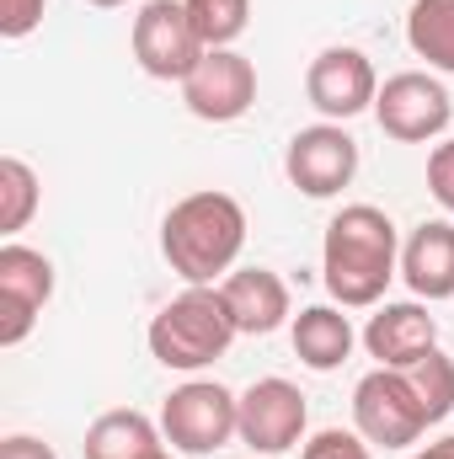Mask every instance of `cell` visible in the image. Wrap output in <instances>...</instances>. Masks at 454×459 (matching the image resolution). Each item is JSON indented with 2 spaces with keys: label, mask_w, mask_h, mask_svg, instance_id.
<instances>
[{
  "label": "cell",
  "mask_w": 454,
  "mask_h": 459,
  "mask_svg": "<svg viewBox=\"0 0 454 459\" xmlns=\"http://www.w3.org/2000/svg\"><path fill=\"white\" fill-rule=\"evenodd\" d=\"M396 273H401V235L390 225V214L374 204H347L321 240L327 294L342 310H369L385 299Z\"/></svg>",
  "instance_id": "cell-1"
},
{
  "label": "cell",
  "mask_w": 454,
  "mask_h": 459,
  "mask_svg": "<svg viewBox=\"0 0 454 459\" xmlns=\"http://www.w3.org/2000/svg\"><path fill=\"white\" fill-rule=\"evenodd\" d=\"M240 246H246V209L214 187L171 204V214L161 225V251L182 283H214L220 273L235 267Z\"/></svg>",
  "instance_id": "cell-2"
},
{
  "label": "cell",
  "mask_w": 454,
  "mask_h": 459,
  "mask_svg": "<svg viewBox=\"0 0 454 459\" xmlns=\"http://www.w3.org/2000/svg\"><path fill=\"white\" fill-rule=\"evenodd\" d=\"M235 316H230L225 294L209 283H188V294H177L171 305L155 310L150 321V352L155 363L177 368V374H198L214 358H225L235 342Z\"/></svg>",
  "instance_id": "cell-3"
},
{
  "label": "cell",
  "mask_w": 454,
  "mask_h": 459,
  "mask_svg": "<svg viewBox=\"0 0 454 459\" xmlns=\"http://www.w3.org/2000/svg\"><path fill=\"white\" fill-rule=\"evenodd\" d=\"M161 433L182 455H214L230 438H240V395H230L214 379H188L161 406Z\"/></svg>",
  "instance_id": "cell-4"
},
{
  "label": "cell",
  "mask_w": 454,
  "mask_h": 459,
  "mask_svg": "<svg viewBox=\"0 0 454 459\" xmlns=\"http://www.w3.org/2000/svg\"><path fill=\"white\" fill-rule=\"evenodd\" d=\"M353 428L374 449H406L433 422H428V411H423V401H417V390L401 368H374L353 390Z\"/></svg>",
  "instance_id": "cell-5"
},
{
  "label": "cell",
  "mask_w": 454,
  "mask_h": 459,
  "mask_svg": "<svg viewBox=\"0 0 454 459\" xmlns=\"http://www.w3.org/2000/svg\"><path fill=\"white\" fill-rule=\"evenodd\" d=\"M204 54H209V43L198 38L182 0H144L139 5V16H134V59H139L144 75L182 86L198 70Z\"/></svg>",
  "instance_id": "cell-6"
},
{
  "label": "cell",
  "mask_w": 454,
  "mask_h": 459,
  "mask_svg": "<svg viewBox=\"0 0 454 459\" xmlns=\"http://www.w3.org/2000/svg\"><path fill=\"white\" fill-rule=\"evenodd\" d=\"M374 117H380V128H385L396 144H428V139H439V134L450 128L454 102H450V91H444L439 75H428V70H401V75H390V81L380 86Z\"/></svg>",
  "instance_id": "cell-7"
},
{
  "label": "cell",
  "mask_w": 454,
  "mask_h": 459,
  "mask_svg": "<svg viewBox=\"0 0 454 459\" xmlns=\"http://www.w3.org/2000/svg\"><path fill=\"white\" fill-rule=\"evenodd\" d=\"M54 299V262L22 240L0 246V347H22Z\"/></svg>",
  "instance_id": "cell-8"
},
{
  "label": "cell",
  "mask_w": 454,
  "mask_h": 459,
  "mask_svg": "<svg viewBox=\"0 0 454 459\" xmlns=\"http://www.w3.org/2000/svg\"><path fill=\"white\" fill-rule=\"evenodd\" d=\"M284 171L305 198H337L358 177V144H353V134L342 123H310V128H300L289 139Z\"/></svg>",
  "instance_id": "cell-9"
},
{
  "label": "cell",
  "mask_w": 454,
  "mask_h": 459,
  "mask_svg": "<svg viewBox=\"0 0 454 459\" xmlns=\"http://www.w3.org/2000/svg\"><path fill=\"white\" fill-rule=\"evenodd\" d=\"M182 102L188 113L204 123H235L251 113L257 102V65L235 48H209L198 59V70L182 81Z\"/></svg>",
  "instance_id": "cell-10"
},
{
  "label": "cell",
  "mask_w": 454,
  "mask_h": 459,
  "mask_svg": "<svg viewBox=\"0 0 454 459\" xmlns=\"http://www.w3.org/2000/svg\"><path fill=\"white\" fill-rule=\"evenodd\" d=\"M305 97H310V108L327 117V123H347V117H358V113L374 108L380 75H374L369 54H358V48H321V54L310 59Z\"/></svg>",
  "instance_id": "cell-11"
},
{
  "label": "cell",
  "mask_w": 454,
  "mask_h": 459,
  "mask_svg": "<svg viewBox=\"0 0 454 459\" xmlns=\"http://www.w3.org/2000/svg\"><path fill=\"white\" fill-rule=\"evenodd\" d=\"M305 395L289 379H257L240 395V444L251 455H289L305 438Z\"/></svg>",
  "instance_id": "cell-12"
},
{
  "label": "cell",
  "mask_w": 454,
  "mask_h": 459,
  "mask_svg": "<svg viewBox=\"0 0 454 459\" xmlns=\"http://www.w3.org/2000/svg\"><path fill=\"white\" fill-rule=\"evenodd\" d=\"M363 347H369V358H380V368H406V363H417L423 352L439 347V321L417 299L380 305L363 326Z\"/></svg>",
  "instance_id": "cell-13"
},
{
  "label": "cell",
  "mask_w": 454,
  "mask_h": 459,
  "mask_svg": "<svg viewBox=\"0 0 454 459\" xmlns=\"http://www.w3.org/2000/svg\"><path fill=\"white\" fill-rule=\"evenodd\" d=\"M220 294H225L240 337H267L289 321V283L267 267H235L220 283Z\"/></svg>",
  "instance_id": "cell-14"
},
{
  "label": "cell",
  "mask_w": 454,
  "mask_h": 459,
  "mask_svg": "<svg viewBox=\"0 0 454 459\" xmlns=\"http://www.w3.org/2000/svg\"><path fill=\"white\" fill-rule=\"evenodd\" d=\"M401 278L417 299H454V225L428 220L401 246Z\"/></svg>",
  "instance_id": "cell-15"
},
{
  "label": "cell",
  "mask_w": 454,
  "mask_h": 459,
  "mask_svg": "<svg viewBox=\"0 0 454 459\" xmlns=\"http://www.w3.org/2000/svg\"><path fill=\"white\" fill-rule=\"evenodd\" d=\"M353 321L342 316L337 305H310V310H300L294 316V358L305 363V368H316V374H332L347 363V352H353Z\"/></svg>",
  "instance_id": "cell-16"
},
{
  "label": "cell",
  "mask_w": 454,
  "mask_h": 459,
  "mask_svg": "<svg viewBox=\"0 0 454 459\" xmlns=\"http://www.w3.org/2000/svg\"><path fill=\"white\" fill-rule=\"evenodd\" d=\"M166 449V433L144 411H102L86 428V459H155Z\"/></svg>",
  "instance_id": "cell-17"
},
{
  "label": "cell",
  "mask_w": 454,
  "mask_h": 459,
  "mask_svg": "<svg viewBox=\"0 0 454 459\" xmlns=\"http://www.w3.org/2000/svg\"><path fill=\"white\" fill-rule=\"evenodd\" d=\"M406 43L417 59H428V70L454 75V0H412Z\"/></svg>",
  "instance_id": "cell-18"
},
{
  "label": "cell",
  "mask_w": 454,
  "mask_h": 459,
  "mask_svg": "<svg viewBox=\"0 0 454 459\" xmlns=\"http://www.w3.org/2000/svg\"><path fill=\"white\" fill-rule=\"evenodd\" d=\"M43 204V187H38V171L22 160V155H0V235H22L32 225Z\"/></svg>",
  "instance_id": "cell-19"
},
{
  "label": "cell",
  "mask_w": 454,
  "mask_h": 459,
  "mask_svg": "<svg viewBox=\"0 0 454 459\" xmlns=\"http://www.w3.org/2000/svg\"><path fill=\"white\" fill-rule=\"evenodd\" d=\"M406 379H412V390H417V401H423V411H428V422H444L454 411V358L450 352H423L417 363H406L401 368Z\"/></svg>",
  "instance_id": "cell-20"
},
{
  "label": "cell",
  "mask_w": 454,
  "mask_h": 459,
  "mask_svg": "<svg viewBox=\"0 0 454 459\" xmlns=\"http://www.w3.org/2000/svg\"><path fill=\"white\" fill-rule=\"evenodd\" d=\"M182 5H188L198 38L209 48H230L246 32V22H251V0H182Z\"/></svg>",
  "instance_id": "cell-21"
},
{
  "label": "cell",
  "mask_w": 454,
  "mask_h": 459,
  "mask_svg": "<svg viewBox=\"0 0 454 459\" xmlns=\"http://www.w3.org/2000/svg\"><path fill=\"white\" fill-rule=\"evenodd\" d=\"M300 459H369V444H363L358 428H353V433H342V428H321V433L300 449Z\"/></svg>",
  "instance_id": "cell-22"
},
{
  "label": "cell",
  "mask_w": 454,
  "mask_h": 459,
  "mask_svg": "<svg viewBox=\"0 0 454 459\" xmlns=\"http://www.w3.org/2000/svg\"><path fill=\"white\" fill-rule=\"evenodd\" d=\"M43 5H48V0H0V38L22 43L27 32H38V22H43Z\"/></svg>",
  "instance_id": "cell-23"
},
{
  "label": "cell",
  "mask_w": 454,
  "mask_h": 459,
  "mask_svg": "<svg viewBox=\"0 0 454 459\" xmlns=\"http://www.w3.org/2000/svg\"><path fill=\"white\" fill-rule=\"evenodd\" d=\"M428 193L454 214V139H444V144L428 155Z\"/></svg>",
  "instance_id": "cell-24"
},
{
  "label": "cell",
  "mask_w": 454,
  "mask_h": 459,
  "mask_svg": "<svg viewBox=\"0 0 454 459\" xmlns=\"http://www.w3.org/2000/svg\"><path fill=\"white\" fill-rule=\"evenodd\" d=\"M0 459H54V449L43 438H32V433H11L0 444Z\"/></svg>",
  "instance_id": "cell-25"
},
{
  "label": "cell",
  "mask_w": 454,
  "mask_h": 459,
  "mask_svg": "<svg viewBox=\"0 0 454 459\" xmlns=\"http://www.w3.org/2000/svg\"><path fill=\"white\" fill-rule=\"evenodd\" d=\"M412 459H454V433L450 438H439V444H428L423 455H412Z\"/></svg>",
  "instance_id": "cell-26"
},
{
  "label": "cell",
  "mask_w": 454,
  "mask_h": 459,
  "mask_svg": "<svg viewBox=\"0 0 454 459\" xmlns=\"http://www.w3.org/2000/svg\"><path fill=\"white\" fill-rule=\"evenodd\" d=\"M86 5H97V11H118V5H128V0H86Z\"/></svg>",
  "instance_id": "cell-27"
},
{
  "label": "cell",
  "mask_w": 454,
  "mask_h": 459,
  "mask_svg": "<svg viewBox=\"0 0 454 459\" xmlns=\"http://www.w3.org/2000/svg\"><path fill=\"white\" fill-rule=\"evenodd\" d=\"M155 459H171V455H166V449H161V455H155Z\"/></svg>",
  "instance_id": "cell-28"
}]
</instances>
